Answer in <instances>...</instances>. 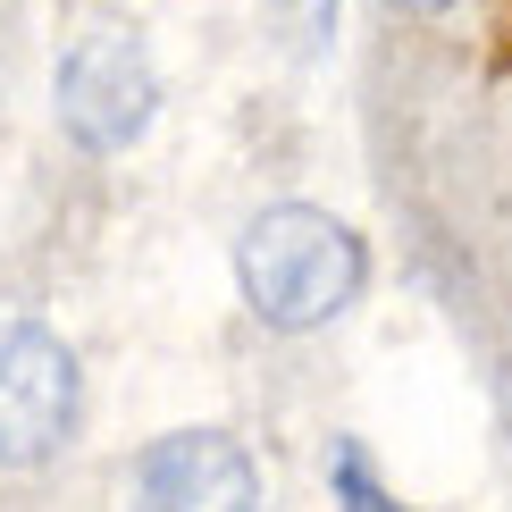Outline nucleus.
<instances>
[{"label": "nucleus", "instance_id": "nucleus-1", "mask_svg": "<svg viewBox=\"0 0 512 512\" xmlns=\"http://www.w3.org/2000/svg\"><path fill=\"white\" fill-rule=\"evenodd\" d=\"M361 277H370V252L345 219H328V210L311 202H277L261 219L244 227L236 244V286H244V311L261 319V328H328L336 311L361 294Z\"/></svg>", "mask_w": 512, "mask_h": 512}, {"label": "nucleus", "instance_id": "nucleus-2", "mask_svg": "<svg viewBox=\"0 0 512 512\" xmlns=\"http://www.w3.org/2000/svg\"><path fill=\"white\" fill-rule=\"evenodd\" d=\"M76 437V353L42 319H0V471H34Z\"/></svg>", "mask_w": 512, "mask_h": 512}, {"label": "nucleus", "instance_id": "nucleus-3", "mask_svg": "<svg viewBox=\"0 0 512 512\" xmlns=\"http://www.w3.org/2000/svg\"><path fill=\"white\" fill-rule=\"evenodd\" d=\"M160 110V76L135 34H84L59 59V126L84 152H126Z\"/></svg>", "mask_w": 512, "mask_h": 512}, {"label": "nucleus", "instance_id": "nucleus-4", "mask_svg": "<svg viewBox=\"0 0 512 512\" xmlns=\"http://www.w3.org/2000/svg\"><path fill=\"white\" fill-rule=\"evenodd\" d=\"M261 471L227 429H177L143 445L126 471V512H252Z\"/></svg>", "mask_w": 512, "mask_h": 512}, {"label": "nucleus", "instance_id": "nucleus-5", "mask_svg": "<svg viewBox=\"0 0 512 512\" xmlns=\"http://www.w3.org/2000/svg\"><path fill=\"white\" fill-rule=\"evenodd\" d=\"M336 496H345V512H403L387 487L370 479V454H361V445H336Z\"/></svg>", "mask_w": 512, "mask_h": 512}, {"label": "nucleus", "instance_id": "nucleus-6", "mask_svg": "<svg viewBox=\"0 0 512 512\" xmlns=\"http://www.w3.org/2000/svg\"><path fill=\"white\" fill-rule=\"evenodd\" d=\"M395 9H412V17H437V9H454V0H395Z\"/></svg>", "mask_w": 512, "mask_h": 512}]
</instances>
